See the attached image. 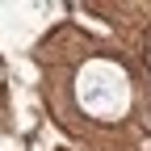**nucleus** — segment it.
<instances>
[{
  "instance_id": "nucleus-1",
  "label": "nucleus",
  "mask_w": 151,
  "mask_h": 151,
  "mask_svg": "<svg viewBox=\"0 0 151 151\" xmlns=\"http://www.w3.org/2000/svg\"><path fill=\"white\" fill-rule=\"evenodd\" d=\"M130 101V84L113 63H88L80 71V105L97 118H118Z\"/></svg>"
}]
</instances>
